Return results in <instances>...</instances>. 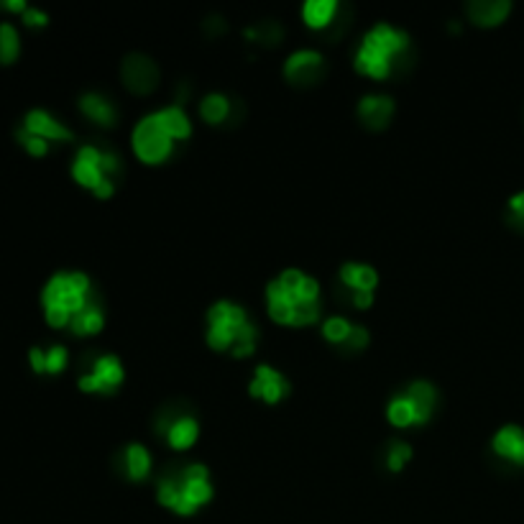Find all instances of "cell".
<instances>
[{
  "label": "cell",
  "instance_id": "cell-1",
  "mask_svg": "<svg viewBox=\"0 0 524 524\" xmlns=\"http://www.w3.org/2000/svg\"><path fill=\"white\" fill-rule=\"evenodd\" d=\"M317 294L320 287L315 279L302 274L300 269L282 271V277L266 287L271 320H277L279 325H297V328L312 325L320 315Z\"/></svg>",
  "mask_w": 524,
  "mask_h": 524
},
{
  "label": "cell",
  "instance_id": "cell-2",
  "mask_svg": "<svg viewBox=\"0 0 524 524\" xmlns=\"http://www.w3.org/2000/svg\"><path fill=\"white\" fill-rule=\"evenodd\" d=\"M93 300L90 279L82 271H57L41 292L44 317L52 328H67Z\"/></svg>",
  "mask_w": 524,
  "mask_h": 524
},
{
  "label": "cell",
  "instance_id": "cell-3",
  "mask_svg": "<svg viewBox=\"0 0 524 524\" xmlns=\"http://www.w3.org/2000/svg\"><path fill=\"white\" fill-rule=\"evenodd\" d=\"M208 343L215 351L233 348V356H251L256 346V328L248 323L243 307L233 302H215L208 312Z\"/></svg>",
  "mask_w": 524,
  "mask_h": 524
},
{
  "label": "cell",
  "instance_id": "cell-4",
  "mask_svg": "<svg viewBox=\"0 0 524 524\" xmlns=\"http://www.w3.org/2000/svg\"><path fill=\"white\" fill-rule=\"evenodd\" d=\"M409 36L397 31L389 24H376L369 34L363 36L361 47L356 54V70L363 75L384 80L392 72V64L399 54L407 49Z\"/></svg>",
  "mask_w": 524,
  "mask_h": 524
},
{
  "label": "cell",
  "instance_id": "cell-5",
  "mask_svg": "<svg viewBox=\"0 0 524 524\" xmlns=\"http://www.w3.org/2000/svg\"><path fill=\"white\" fill-rule=\"evenodd\" d=\"M210 499H213V486L205 466H190L182 471V476H167L159 484V501L182 517L195 514L197 507L208 504Z\"/></svg>",
  "mask_w": 524,
  "mask_h": 524
},
{
  "label": "cell",
  "instance_id": "cell-6",
  "mask_svg": "<svg viewBox=\"0 0 524 524\" xmlns=\"http://www.w3.org/2000/svg\"><path fill=\"white\" fill-rule=\"evenodd\" d=\"M172 146L169 133L159 126L156 116L141 118L136 131H133V151L146 164H162L172 154Z\"/></svg>",
  "mask_w": 524,
  "mask_h": 524
},
{
  "label": "cell",
  "instance_id": "cell-7",
  "mask_svg": "<svg viewBox=\"0 0 524 524\" xmlns=\"http://www.w3.org/2000/svg\"><path fill=\"white\" fill-rule=\"evenodd\" d=\"M121 75L131 93L146 95L151 93L156 87V82H159V67H156L154 59L144 57V54H131V57H126V62H123Z\"/></svg>",
  "mask_w": 524,
  "mask_h": 524
},
{
  "label": "cell",
  "instance_id": "cell-8",
  "mask_svg": "<svg viewBox=\"0 0 524 524\" xmlns=\"http://www.w3.org/2000/svg\"><path fill=\"white\" fill-rule=\"evenodd\" d=\"M123 381V366L116 356H100L93 371L80 379L82 392H103L110 394Z\"/></svg>",
  "mask_w": 524,
  "mask_h": 524
},
{
  "label": "cell",
  "instance_id": "cell-9",
  "mask_svg": "<svg viewBox=\"0 0 524 524\" xmlns=\"http://www.w3.org/2000/svg\"><path fill=\"white\" fill-rule=\"evenodd\" d=\"M72 177L82 187H90L93 192L103 182H108V174L103 169V151L95 149V146H82L75 156V164H72Z\"/></svg>",
  "mask_w": 524,
  "mask_h": 524
},
{
  "label": "cell",
  "instance_id": "cell-10",
  "mask_svg": "<svg viewBox=\"0 0 524 524\" xmlns=\"http://www.w3.org/2000/svg\"><path fill=\"white\" fill-rule=\"evenodd\" d=\"M24 131L34 133V136H39V139L44 141H70L72 139V131L64 123H59L57 118L49 113V110L44 108H34L26 113L24 118Z\"/></svg>",
  "mask_w": 524,
  "mask_h": 524
},
{
  "label": "cell",
  "instance_id": "cell-11",
  "mask_svg": "<svg viewBox=\"0 0 524 524\" xmlns=\"http://www.w3.org/2000/svg\"><path fill=\"white\" fill-rule=\"evenodd\" d=\"M248 392H251V397L264 399V402L269 404H277L279 399L287 394V379H284L279 371L271 369V366H259L254 381L248 386Z\"/></svg>",
  "mask_w": 524,
  "mask_h": 524
},
{
  "label": "cell",
  "instance_id": "cell-12",
  "mask_svg": "<svg viewBox=\"0 0 524 524\" xmlns=\"http://www.w3.org/2000/svg\"><path fill=\"white\" fill-rule=\"evenodd\" d=\"M496 455L507 458V461L517 463V466H524V430L517 425H507L501 427L499 432L494 435V443H491Z\"/></svg>",
  "mask_w": 524,
  "mask_h": 524
},
{
  "label": "cell",
  "instance_id": "cell-13",
  "mask_svg": "<svg viewBox=\"0 0 524 524\" xmlns=\"http://www.w3.org/2000/svg\"><path fill=\"white\" fill-rule=\"evenodd\" d=\"M392 113L394 103L392 98H386V95H366V98L361 100V105H358L361 121L369 128H374V131L384 128L386 123H389V118H392Z\"/></svg>",
  "mask_w": 524,
  "mask_h": 524
},
{
  "label": "cell",
  "instance_id": "cell-14",
  "mask_svg": "<svg viewBox=\"0 0 524 524\" xmlns=\"http://www.w3.org/2000/svg\"><path fill=\"white\" fill-rule=\"evenodd\" d=\"M323 70V57L317 52H297L284 64V75L292 82H312Z\"/></svg>",
  "mask_w": 524,
  "mask_h": 524
},
{
  "label": "cell",
  "instance_id": "cell-15",
  "mask_svg": "<svg viewBox=\"0 0 524 524\" xmlns=\"http://www.w3.org/2000/svg\"><path fill=\"white\" fill-rule=\"evenodd\" d=\"M29 361L36 374H62L67 369L70 353L64 346H49L47 351L44 348H31Z\"/></svg>",
  "mask_w": 524,
  "mask_h": 524
},
{
  "label": "cell",
  "instance_id": "cell-16",
  "mask_svg": "<svg viewBox=\"0 0 524 524\" xmlns=\"http://www.w3.org/2000/svg\"><path fill=\"white\" fill-rule=\"evenodd\" d=\"M509 11H512V3H509V0H473L471 6H468V16H471L473 24L478 26L501 24Z\"/></svg>",
  "mask_w": 524,
  "mask_h": 524
},
{
  "label": "cell",
  "instance_id": "cell-17",
  "mask_svg": "<svg viewBox=\"0 0 524 524\" xmlns=\"http://www.w3.org/2000/svg\"><path fill=\"white\" fill-rule=\"evenodd\" d=\"M80 108H82V113H85L90 121L98 123V126L110 128L113 123H116V108H113V103H110L108 98H103V95H98V93L82 95Z\"/></svg>",
  "mask_w": 524,
  "mask_h": 524
},
{
  "label": "cell",
  "instance_id": "cell-18",
  "mask_svg": "<svg viewBox=\"0 0 524 524\" xmlns=\"http://www.w3.org/2000/svg\"><path fill=\"white\" fill-rule=\"evenodd\" d=\"M159 126L169 133V139H190L192 133V123L187 118V113L179 105H172V108H164L159 113H154Z\"/></svg>",
  "mask_w": 524,
  "mask_h": 524
},
{
  "label": "cell",
  "instance_id": "cell-19",
  "mask_svg": "<svg viewBox=\"0 0 524 524\" xmlns=\"http://www.w3.org/2000/svg\"><path fill=\"white\" fill-rule=\"evenodd\" d=\"M340 279L353 289V292H374L376 282V271L366 264H346L340 269Z\"/></svg>",
  "mask_w": 524,
  "mask_h": 524
},
{
  "label": "cell",
  "instance_id": "cell-20",
  "mask_svg": "<svg viewBox=\"0 0 524 524\" xmlns=\"http://www.w3.org/2000/svg\"><path fill=\"white\" fill-rule=\"evenodd\" d=\"M407 397L415 404L417 415H420V425H425L430 420L435 402H438V394H435V386L427 384V381H415V384L407 389Z\"/></svg>",
  "mask_w": 524,
  "mask_h": 524
},
{
  "label": "cell",
  "instance_id": "cell-21",
  "mask_svg": "<svg viewBox=\"0 0 524 524\" xmlns=\"http://www.w3.org/2000/svg\"><path fill=\"white\" fill-rule=\"evenodd\" d=\"M335 11H338V3L335 0H310L302 8V18L310 29H325V26L333 21Z\"/></svg>",
  "mask_w": 524,
  "mask_h": 524
},
{
  "label": "cell",
  "instance_id": "cell-22",
  "mask_svg": "<svg viewBox=\"0 0 524 524\" xmlns=\"http://www.w3.org/2000/svg\"><path fill=\"white\" fill-rule=\"evenodd\" d=\"M167 440L169 445L177 450L190 448L197 440V422L192 420V417H177V420L167 427Z\"/></svg>",
  "mask_w": 524,
  "mask_h": 524
},
{
  "label": "cell",
  "instance_id": "cell-23",
  "mask_svg": "<svg viewBox=\"0 0 524 524\" xmlns=\"http://www.w3.org/2000/svg\"><path fill=\"white\" fill-rule=\"evenodd\" d=\"M386 415L392 420V425L397 427H409V425H420V415H417L415 404L407 394H399L389 402V409H386Z\"/></svg>",
  "mask_w": 524,
  "mask_h": 524
},
{
  "label": "cell",
  "instance_id": "cell-24",
  "mask_svg": "<svg viewBox=\"0 0 524 524\" xmlns=\"http://www.w3.org/2000/svg\"><path fill=\"white\" fill-rule=\"evenodd\" d=\"M103 312H100V305L98 302H90V305L85 307V310L80 312V315H75V320L70 323L72 333L75 335H95L103 330Z\"/></svg>",
  "mask_w": 524,
  "mask_h": 524
},
{
  "label": "cell",
  "instance_id": "cell-25",
  "mask_svg": "<svg viewBox=\"0 0 524 524\" xmlns=\"http://www.w3.org/2000/svg\"><path fill=\"white\" fill-rule=\"evenodd\" d=\"M21 54V36L11 21H0V64H13Z\"/></svg>",
  "mask_w": 524,
  "mask_h": 524
},
{
  "label": "cell",
  "instance_id": "cell-26",
  "mask_svg": "<svg viewBox=\"0 0 524 524\" xmlns=\"http://www.w3.org/2000/svg\"><path fill=\"white\" fill-rule=\"evenodd\" d=\"M200 113H202V118H205V121L213 123V126H218V123L228 121V116H231V100L225 98V95H220V93L208 95V98L202 100Z\"/></svg>",
  "mask_w": 524,
  "mask_h": 524
},
{
  "label": "cell",
  "instance_id": "cell-27",
  "mask_svg": "<svg viewBox=\"0 0 524 524\" xmlns=\"http://www.w3.org/2000/svg\"><path fill=\"white\" fill-rule=\"evenodd\" d=\"M126 468H128V478L133 481H141V478L149 476L151 471V455L144 445H131L126 450Z\"/></svg>",
  "mask_w": 524,
  "mask_h": 524
},
{
  "label": "cell",
  "instance_id": "cell-28",
  "mask_svg": "<svg viewBox=\"0 0 524 524\" xmlns=\"http://www.w3.org/2000/svg\"><path fill=\"white\" fill-rule=\"evenodd\" d=\"M351 330L353 325L348 323L346 317H330V320H325L323 325V335L330 340V343H346Z\"/></svg>",
  "mask_w": 524,
  "mask_h": 524
},
{
  "label": "cell",
  "instance_id": "cell-29",
  "mask_svg": "<svg viewBox=\"0 0 524 524\" xmlns=\"http://www.w3.org/2000/svg\"><path fill=\"white\" fill-rule=\"evenodd\" d=\"M16 141L24 146V149L29 151L31 156H47V151H49V141L39 139V136L24 131V128H18V131H16Z\"/></svg>",
  "mask_w": 524,
  "mask_h": 524
},
{
  "label": "cell",
  "instance_id": "cell-30",
  "mask_svg": "<svg viewBox=\"0 0 524 524\" xmlns=\"http://www.w3.org/2000/svg\"><path fill=\"white\" fill-rule=\"evenodd\" d=\"M246 36L248 39H261V41H266V44H277L279 36H282V29H279L274 21H264L259 29H248Z\"/></svg>",
  "mask_w": 524,
  "mask_h": 524
},
{
  "label": "cell",
  "instance_id": "cell-31",
  "mask_svg": "<svg viewBox=\"0 0 524 524\" xmlns=\"http://www.w3.org/2000/svg\"><path fill=\"white\" fill-rule=\"evenodd\" d=\"M409 455H412V448H409L407 443H392V448H389V471L399 473L402 471L404 463L409 461Z\"/></svg>",
  "mask_w": 524,
  "mask_h": 524
},
{
  "label": "cell",
  "instance_id": "cell-32",
  "mask_svg": "<svg viewBox=\"0 0 524 524\" xmlns=\"http://www.w3.org/2000/svg\"><path fill=\"white\" fill-rule=\"evenodd\" d=\"M366 343H369V333H366V328H361V325H353L351 335H348L346 346L353 348V351H361V348H366Z\"/></svg>",
  "mask_w": 524,
  "mask_h": 524
},
{
  "label": "cell",
  "instance_id": "cell-33",
  "mask_svg": "<svg viewBox=\"0 0 524 524\" xmlns=\"http://www.w3.org/2000/svg\"><path fill=\"white\" fill-rule=\"evenodd\" d=\"M24 24L31 26V29H36V26H47L49 24V16L44 11H39V8H26L24 11Z\"/></svg>",
  "mask_w": 524,
  "mask_h": 524
},
{
  "label": "cell",
  "instance_id": "cell-34",
  "mask_svg": "<svg viewBox=\"0 0 524 524\" xmlns=\"http://www.w3.org/2000/svg\"><path fill=\"white\" fill-rule=\"evenodd\" d=\"M509 210H512L514 218L524 220V192H519V195H514L512 200H509Z\"/></svg>",
  "mask_w": 524,
  "mask_h": 524
},
{
  "label": "cell",
  "instance_id": "cell-35",
  "mask_svg": "<svg viewBox=\"0 0 524 524\" xmlns=\"http://www.w3.org/2000/svg\"><path fill=\"white\" fill-rule=\"evenodd\" d=\"M353 305L366 310V307L374 305V292H353Z\"/></svg>",
  "mask_w": 524,
  "mask_h": 524
},
{
  "label": "cell",
  "instance_id": "cell-36",
  "mask_svg": "<svg viewBox=\"0 0 524 524\" xmlns=\"http://www.w3.org/2000/svg\"><path fill=\"white\" fill-rule=\"evenodd\" d=\"M0 8H3V11H11V13H21V16H24V11L29 6H26L24 0H3V3H0Z\"/></svg>",
  "mask_w": 524,
  "mask_h": 524
}]
</instances>
